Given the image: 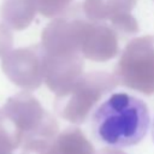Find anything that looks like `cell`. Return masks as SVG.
I'll return each mask as SVG.
<instances>
[{
    "mask_svg": "<svg viewBox=\"0 0 154 154\" xmlns=\"http://www.w3.org/2000/svg\"><path fill=\"white\" fill-rule=\"evenodd\" d=\"M152 126L147 103L120 91L101 102L91 116L95 138L111 148H128L142 142Z\"/></svg>",
    "mask_w": 154,
    "mask_h": 154,
    "instance_id": "cell-1",
    "label": "cell"
},
{
    "mask_svg": "<svg viewBox=\"0 0 154 154\" xmlns=\"http://www.w3.org/2000/svg\"><path fill=\"white\" fill-rule=\"evenodd\" d=\"M152 140L154 142V120H153V124H152Z\"/></svg>",
    "mask_w": 154,
    "mask_h": 154,
    "instance_id": "cell-2",
    "label": "cell"
}]
</instances>
